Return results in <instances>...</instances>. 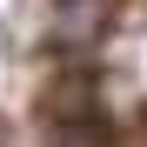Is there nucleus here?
<instances>
[{"instance_id": "1", "label": "nucleus", "mask_w": 147, "mask_h": 147, "mask_svg": "<svg viewBox=\"0 0 147 147\" xmlns=\"http://www.w3.org/2000/svg\"><path fill=\"white\" fill-rule=\"evenodd\" d=\"M100 0H60L54 7V40L60 47H94V34H100Z\"/></svg>"}]
</instances>
